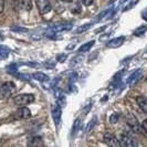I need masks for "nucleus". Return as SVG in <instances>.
<instances>
[{
	"label": "nucleus",
	"mask_w": 147,
	"mask_h": 147,
	"mask_svg": "<svg viewBox=\"0 0 147 147\" xmlns=\"http://www.w3.org/2000/svg\"><path fill=\"white\" fill-rule=\"evenodd\" d=\"M16 85L13 82H5L3 84H1L0 86V100L6 98L8 96H10L15 92Z\"/></svg>",
	"instance_id": "nucleus-1"
},
{
	"label": "nucleus",
	"mask_w": 147,
	"mask_h": 147,
	"mask_svg": "<svg viewBox=\"0 0 147 147\" xmlns=\"http://www.w3.org/2000/svg\"><path fill=\"white\" fill-rule=\"evenodd\" d=\"M51 115H52V118H53L54 124L57 126H59L60 122H61V117H62V110H61V107H60L58 104L52 107Z\"/></svg>",
	"instance_id": "nucleus-7"
},
{
	"label": "nucleus",
	"mask_w": 147,
	"mask_h": 147,
	"mask_svg": "<svg viewBox=\"0 0 147 147\" xmlns=\"http://www.w3.org/2000/svg\"><path fill=\"white\" fill-rule=\"evenodd\" d=\"M71 11H72L73 13H80V12H81V6H80V3H79V0L74 2V5L72 6V8H71Z\"/></svg>",
	"instance_id": "nucleus-21"
},
{
	"label": "nucleus",
	"mask_w": 147,
	"mask_h": 147,
	"mask_svg": "<svg viewBox=\"0 0 147 147\" xmlns=\"http://www.w3.org/2000/svg\"><path fill=\"white\" fill-rule=\"evenodd\" d=\"M32 78L34 79V80H37V81H40V82H48L49 81V76L47 75V74L42 73V72H37V73H33L32 74Z\"/></svg>",
	"instance_id": "nucleus-13"
},
{
	"label": "nucleus",
	"mask_w": 147,
	"mask_h": 147,
	"mask_svg": "<svg viewBox=\"0 0 147 147\" xmlns=\"http://www.w3.org/2000/svg\"><path fill=\"white\" fill-rule=\"evenodd\" d=\"M96 122H97V117H96V116H94V117L88 122V125H86V128H85V133H86V134L92 132V129H93V128H94V126L96 125Z\"/></svg>",
	"instance_id": "nucleus-16"
},
{
	"label": "nucleus",
	"mask_w": 147,
	"mask_h": 147,
	"mask_svg": "<svg viewBox=\"0 0 147 147\" xmlns=\"http://www.w3.org/2000/svg\"><path fill=\"white\" fill-rule=\"evenodd\" d=\"M81 126H82L81 119H75V122H74V124H73V127H72V136H73V137L79 133V131L81 129Z\"/></svg>",
	"instance_id": "nucleus-15"
},
{
	"label": "nucleus",
	"mask_w": 147,
	"mask_h": 147,
	"mask_svg": "<svg viewBox=\"0 0 147 147\" xmlns=\"http://www.w3.org/2000/svg\"><path fill=\"white\" fill-rule=\"evenodd\" d=\"M146 31H147V26H140V27H138V28H136V29L134 30V36L135 37H140Z\"/></svg>",
	"instance_id": "nucleus-17"
},
{
	"label": "nucleus",
	"mask_w": 147,
	"mask_h": 147,
	"mask_svg": "<svg viewBox=\"0 0 147 147\" xmlns=\"http://www.w3.org/2000/svg\"><path fill=\"white\" fill-rule=\"evenodd\" d=\"M121 144L124 147H138V143L133 136H131L127 133H123L121 134Z\"/></svg>",
	"instance_id": "nucleus-3"
},
{
	"label": "nucleus",
	"mask_w": 147,
	"mask_h": 147,
	"mask_svg": "<svg viewBox=\"0 0 147 147\" xmlns=\"http://www.w3.org/2000/svg\"><path fill=\"white\" fill-rule=\"evenodd\" d=\"M125 39H126V38L124 37V36H121V37H117V38H114V39L110 40V41L106 43V47H107V48H112V49L118 48V47H121L122 44L125 42Z\"/></svg>",
	"instance_id": "nucleus-8"
},
{
	"label": "nucleus",
	"mask_w": 147,
	"mask_h": 147,
	"mask_svg": "<svg viewBox=\"0 0 147 147\" xmlns=\"http://www.w3.org/2000/svg\"><path fill=\"white\" fill-rule=\"evenodd\" d=\"M65 59H66V54H59L58 57H57V60L59 61V62H64L65 61Z\"/></svg>",
	"instance_id": "nucleus-25"
},
{
	"label": "nucleus",
	"mask_w": 147,
	"mask_h": 147,
	"mask_svg": "<svg viewBox=\"0 0 147 147\" xmlns=\"http://www.w3.org/2000/svg\"><path fill=\"white\" fill-rule=\"evenodd\" d=\"M111 11H112V8H107L106 10L102 11L100 15L97 16V18H96V21H100V20H102L104 17H109V13H110Z\"/></svg>",
	"instance_id": "nucleus-20"
},
{
	"label": "nucleus",
	"mask_w": 147,
	"mask_h": 147,
	"mask_svg": "<svg viewBox=\"0 0 147 147\" xmlns=\"http://www.w3.org/2000/svg\"><path fill=\"white\" fill-rule=\"evenodd\" d=\"M128 0H121V3H124V2H127Z\"/></svg>",
	"instance_id": "nucleus-32"
},
{
	"label": "nucleus",
	"mask_w": 147,
	"mask_h": 147,
	"mask_svg": "<svg viewBox=\"0 0 147 147\" xmlns=\"http://www.w3.org/2000/svg\"><path fill=\"white\" fill-rule=\"evenodd\" d=\"M13 102H15L16 105L24 107L26 105L34 102V96L32 94H19L13 98Z\"/></svg>",
	"instance_id": "nucleus-2"
},
{
	"label": "nucleus",
	"mask_w": 147,
	"mask_h": 147,
	"mask_svg": "<svg viewBox=\"0 0 147 147\" xmlns=\"http://www.w3.org/2000/svg\"><path fill=\"white\" fill-rule=\"evenodd\" d=\"M11 30L13 31V32H28V29L27 28H22V27H12Z\"/></svg>",
	"instance_id": "nucleus-23"
},
{
	"label": "nucleus",
	"mask_w": 147,
	"mask_h": 147,
	"mask_svg": "<svg viewBox=\"0 0 147 147\" xmlns=\"http://www.w3.org/2000/svg\"><path fill=\"white\" fill-rule=\"evenodd\" d=\"M36 5L41 15H47L51 11V3L49 0H36Z\"/></svg>",
	"instance_id": "nucleus-4"
},
{
	"label": "nucleus",
	"mask_w": 147,
	"mask_h": 147,
	"mask_svg": "<svg viewBox=\"0 0 147 147\" xmlns=\"http://www.w3.org/2000/svg\"><path fill=\"white\" fill-rule=\"evenodd\" d=\"M136 3H137V0H135L134 2H132V3H129V5H128V6H127V7H126L125 9H124V11H126V10H128V9H131V8H132L133 6H135Z\"/></svg>",
	"instance_id": "nucleus-28"
},
{
	"label": "nucleus",
	"mask_w": 147,
	"mask_h": 147,
	"mask_svg": "<svg viewBox=\"0 0 147 147\" xmlns=\"http://www.w3.org/2000/svg\"><path fill=\"white\" fill-rule=\"evenodd\" d=\"M62 1H64V2H72V0H62Z\"/></svg>",
	"instance_id": "nucleus-33"
},
{
	"label": "nucleus",
	"mask_w": 147,
	"mask_h": 147,
	"mask_svg": "<svg viewBox=\"0 0 147 147\" xmlns=\"http://www.w3.org/2000/svg\"><path fill=\"white\" fill-rule=\"evenodd\" d=\"M136 103L140 106V110L147 114V98L146 97H144V96H142V95L137 96V97H136Z\"/></svg>",
	"instance_id": "nucleus-12"
},
{
	"label": "nucleus",
	"mask_w": 147,
	"mask_h": 147,
	"mask_svg": "<svg viewBox=\"0 0 147 147\" xmlns=\"http://www.w3.org/2000/svg\"><path fill=\"white\" fill-rule=\"evenodd\" d=\"M119 119V114L117 113H114V114H112L110 117V123L112 124H115V123H117V121Z\"/></svg>",
	"instance_id": "nucleus-22"
},
{
	"label": "nucleus",
	"mask_w": 147,
	"mask_h": 147,
	"mask_svg": "<svg viewBox=\"0 0 147 147\" xmlns=\"http://www.w3.org/2000/svg\"><path fill=\"white\" fill-rule=\"evenodd\" d=\"M20 6L21 8H23L24 10H31V8H32V1L31 0H21L20 1Z\"/></svg>",
	"instance_id": "nucleus-18"
},
{
	"label": "nucleus",
	"mask_w": 147,
	"mask_h": 147,
	"mask_svg": "<svg viewBox=\"0 0 147 147\" xmlns=\"http://www.w3.org/2000/svg\"><path fill=\"white\" fill-rule=\"evenodd\" d=\"M126 122H127L128 126L132 128V131H134L135 133H140L142 127H140L137 118L135 117L133 114H127L126 115Z\"/></svg>",
	"instance_id": "nucleus-6"
},
{
	"label": "nucleus",
	"mask_w": 147,
	"mask_h": 147,
	"mask_svg": "<svg viewBox=\"0 0 147 147\" xmlns=\"http://www.w3.org/2000/svg\"><path fill=\"white\" fill-rule=\"evenodd\" d=\"M28 145L30 147H41L43 146V138L40 136H34L28 142Z\"/></svg>",
	"instance_id": "nucleus-11"
},
{
	"label": "nucleus",
	"mask_w": 147,
	"mask_h": 147,
	"mask_svg": "<svg viewBox=\"0 0 147 147\" xmlns=\"http://www.w3.org/2000/svg\"><path fill=\"white\" fill-rule=\"evenodd\" d=\"M81 59H82L81 57H80V58H79V57H76V58H74V59L72 60V62H71V65L73 66L74 64H76L78 62H80V60H81Z\"/></svg>",
	"instance_id": "nucleus-27"
},
{
	"label": "nucleus",
	"mask_w": 147,
	"mask_h": 147,
	"mask_svg": "<svg viewBox=\"0 0 147 147\" xmlns=\"http://www.w3.org/2000/svg\"><path fill=\"white\" fill-rule=\"evenodd\" d=\"M91 26H92V23H85V24H82L80 26L78 29L75 30V33H83V32H85V31H88L90 28H91Z\"/></svg>",
	"instance_id": "nucleus-19"
},
{
	"label": "nucleus",
	"mask_w": 147,
	"mask_h": 147,
	"mask_svg": "<svg viewBox=\"0 0 147 147\" xmlns=\"http://www.w3.org/2000/svg\"><path fill=\"white\" fill-rule=\"evenodd\" d=\"M0 40H2V37H1V36H0Z\"/></svg>",
	"instance_id": "nucleus-34"
},
{
	"label": "nucleus",
	"mask_w": 147,
	"mask_h": 147,
	"mask_svg": "<svg viewBox=\"0 0 147 147\" xmlns=\"http://www.w3.org/2000/svg\"><path fill=\"white\" fill-rule=\"evenodd\" d=\"M103 140H104V143L109 147H123L122 144H121V142H119L113 134H110V133L104 134Z\"/></svg>",
	"instance_id": "nucleus-5"
},
{
	"label": "nucleus",
	"mask_w": 147,
	"mask_h": 147,
	"mask_svg": "<svg viewBox=\"0 0 147 147\" xmlns=\"http://www.w3.org/2000/svg\"><path fill=\"white\" fill-rule=\"evenodd\" d=\"M142 18H143L144 20H146V21H147V9H145V10L142 12Z\"/></svg>",
	"instance_id": "nucleus-30"
},
{
	"label": "nucleus",
	"mask_w": 147,
	"mask_h": 147,
	"mask_svg": "<svg viewBox=\"0 0 147 147\" xmlns=\"http://www.w3.org/2000/svg\"><path fill=\"white\" fill-rule=\"evenodd\" d=\"M3 51L8 52L9 51V49H8L7 47H5V45H1V44H0V52H3Z\"/></svg>",
	"instance_id": "nucleus-31"
},
{
	"label": "nucleus",
	"mask_w": 147,
	"mask_h": 147,
	"mask_svg": "<svg viewBox=\"0 0 147 147\" xmlns=\"http://www.w3.org/2000/svg\"><path fill=\"white\" fill-rule=\"evenodd\" d=\"M142 74H143V71H142V69H137V70H135L134 72H133L129 76H128V79H127V84H129V85H133L134 83H136V82L138 81L140 79V76H142Z\"/></svg>",
	"instance_id": "nucleus-10"
},
{
	"label": "nucleus",
	"mask_w": 147,
	"mask_h": 147,
	"mask_svg": "<svg viewBox=\"0 0 147 147\" xmlns=\"http://www.w3.org/2000/svg\"><path fill=\"white\" fill-rule=\"evenodd\" d=\"M142 128H143V131L147 134V118L146 119H144V122L142 123Z\"/></svg>",
	"instance_id": "nucleus-26"
},
{
	"label": "nucleus",
	"mask_w": 147,
	"mask_h": 147,
	"mask_svg": "<svg viewBox=\"0 0 147 147\" xmlns=\"http://www.w3.org/2000/svg\"><path fill=\"white\" fill-rule=\"evenodd\" d=\"M15 116L17 118H20V119H27L31 116V112L28 107H20L19 110L15 113Z\"/></svg>",
	"instance_id": "nucleus-9"
},
{
	"label": "nucleus",
	"mask_w": 147,
	"mask_h": 147,
	"mask_svg": "<svg viewBox=\"0 0 147 147\" xmlns=\"http://www.w3.org/2000/svg\"><path fill=\"white\" fill-rule=\"evenodd\" d=\"M94 43H95V41L94 40H92V41H88V42H86V43L82 44L81 47L79 48V52L80 53H84V52H88L91 50V48L94 45Z\"/></svg>",
	"instance_id": "nucleus-14"
},
{
	"label": "nucleus",
	"mask_w": 147,
	"mask_h": 147,
	"mask_svg": "<svg viewBox=\"0 0 147 147\" xmlns=\"http://www.w3.org/2000/svg\"><path fill=\"white\" fill-rule=\"evenodd\" d=\"M81 3H83L84 6H86V7H88V6H91L92 3H93V1L94 0H79Z\"/></svg>",
	"instance_id": "nucleus-24"
},
{
	"label": "nucleus",
	"mask_w": 147,
	"mask_h": 147,
	"mask_svg": "<svg viewBox=\"0 0 147 147\" xmlns=\"http://www.w3.org/2000/svg\"><path fill=\"white\" fill-rule=\"evenodd\" d=\"M3 8H5V0H0V13L3 11Z\"/></svg>",
	"instance_id": "nucleus-29"
}]
</instances>
